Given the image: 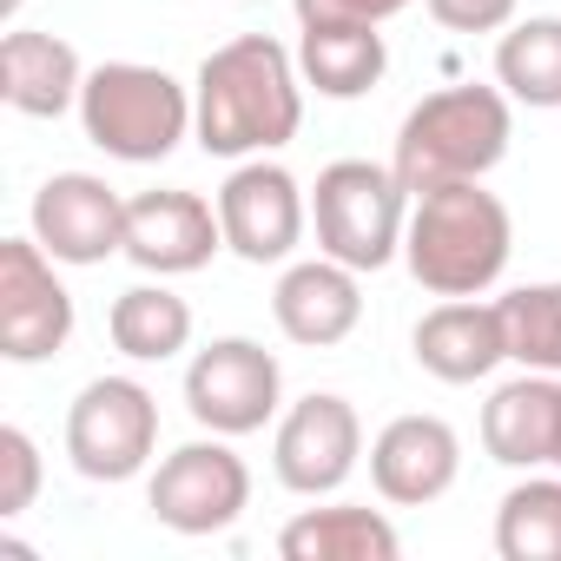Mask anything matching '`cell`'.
I'll list each match as a JSON object with an SVG mask.
<instances>
[{"label":"cell","instance_id":"1","mask_svg":"<svg viewBox=\"0 0 561 561\" xmlns=\"http://www.w3.org/2000/svg\"><path fill=\"white\" fill-rule=\"evenodd\" d=\"M305 126V73L271 34H238L198 67L192 133L211 159H244L298 139Z\"/></svg>","mask_w":561,"mask_h":561},{"label":"cell","instance_id":"2","mask_svg":"<svg viewBox=\"0 0 561 561\" xmlns=\"http://www.w3.org/2000/svg\"><path fill=\"white\" fill-rule=\"evenodd\" d=\"M515 225L482 179H456L436 192H416L410 231H403V264L430 298H482L508 271Z\"/></svg>","mask_w":561,"mask_h":561},{"label":"cell","instance_id":"3","mask_svg":"<svg viewBox=\"0 0 561 561\" xmlns=\"http://www.w3.org/2000/svg\"><path fill=\"white\" fill-rule=\"evenodd\" d=\"M515 139V119H508V93L495 87H443L430 93L423 106H410L403 133H397V179L403 192H436V185H456V179H482L502 165Z\"/></svg>","mask_w":561,"mask_h":561},{"label":"cell","instance_id":"4","mask_svg":"<svg viewBox=\"0 0 561 561\" xmlns=\"http://www.w3.org/2000/svg\"><path fill=\"white\" fill-rule=\"evenodd\" d=\"M80 126L106 159L126 165H159L172 159V146L192 133V93L165 73V67H139V60H106L87 73L80 87Z\"/></svg>","mask_w":561,"mask_h":561},{"label":"cell","instance_id":"5","mask_svg":"<svg viewBox=\"0 0 561 561\" xmlns=\"http://www.w3.org/2000/svg\"><path fill=\"white\" fill-rule=\"evenodd\" d=\"M311 225H318V251L351 264V271H383L403 251L410 231V192L397 179V165H370V159H337L318 172L311 192Z\"/></svg>","mask_w":561,"mask_h":561},{"label":"cell","instance_id":"6","mask_svg":"<svg viewBox=\"0 0 561 561\" xmlns=\"http://www.w3.org/2000/svg\"><path fill=\"white\" fill-rule=\"evenodd\" d=\"M159 449V403L133 377H93L67 410V456L87 482H133Z\"/></svg>","mask_w":561,"mask_h":561},{"label":"cell","instance_id":"7","mask_svg":"<svg viewBox=\"0 0 561 561\" xmlns=\"http://www.w3.org/2000/svg\"><path fill=\"white\" fill-rule=\"evenodd\" d=\"M277 390H285V370H277V357L264 344H251V337H211L185 364V410L211 436L264 430L277 416Z\"/></svg>","mask_w":561,"mask_h":561},{"label":"cell","instance_id":"8","mask_svg":"<svg viewBox=\"0 0 561 561\" xmlns=\"http://www.w3.org/2000/svg\"><path fill=\"white\" fill-rule=\"evenodd\" d=\"M73 337V298L41 238H0V357L47 364Z\"/></svg>","mask_w":561,"mask_h":561},{"label":"cell","instance_id":"9","mask_svg":"<svg viewBox=\"0 0 561 561\" xmlns=\"http://www.w3.org/2000/svg\"><path fill=\"white\" fill-rule=\"evenodd\" d=\"M152 515L172 528V535H218L244 515L251 502V469L244 456L225 449V436L211 443H185L172 449L159 469H152V489H146Z\"/></svg>","mask_w":561,"mask_h":561},{"label":"cell","instance_id":"10","mask_svg":"<svg viewBox=\"0 0 561 561\" xmlns=\"http://www.w3.org/2000/svg\"><path fill=\"white\" fill-rule=\"evenodd\" d=\"M357 456H364V423L331 390L298 397L285 410V423H277V443H271L277 482H285L291 495H337L351 482Z\"/></svg>","mask_w":561,"mask_h":561},{"label":"cell","instance_id":"11","mask_svg":"<svg viewBox=\"0 0 561 561\" xmlns=\"http://www.w3.org/2000/svg\"><path fill=\"white\" fill-rule=\"evenodd\" d=\"M218 225L225 251H238L244 264H285L305 238V185L285 165L251 159L218 185Z\"/></svg>","mask_w":561,"mask_h":561},{"label":"cell","instance_id":"12","mask_svg":"<svg viewBox=\"0 0 561 561\" xmlns=\"http://www.w3.org/2000/svg\"><path fill=\"white\" fill-rule=\"evenodd\" d=\"M34 238L54 264H106L126 251V198L93 172H54L34 192Z\"/></svg>","mask_w":561,"mask_h":561},{"label":"cell","instance_id":"13","mask_svg":"<svg viewBox=\"0 0 561 561\" xmlns=\"http://www.w3.org/2000/svg\"><path fill=\"white\" fill-rule=\"evenodd\" d=\"M225 244V225H218V205H205L198 192H139L126 198V257L139 271H159V277H185V271H205L211 251Z\"/></svg>","mask_w":561,"mask_h":561},{"label":"cell","instance_id":"14","mask_svg":"<svg viewBox=\"0 0 561 561\" xmlns=\"http://www.w3.org/2000/svg\"><path fill=\"white\" fill-rule=\"evenodd\" d=\"M456 469H462V443L443 416H397L370 443V482L397 508H423V502L449 495Z\"/></svg>","mask_w":561,"mask_h":561},{"label":"cell","instance_id":"15","mask_svg":"<svg viewBox=\"0 0 561 561\" xmlns=\"http://www.w3.org/2000/svg\"><path fill=\"white\" fill-rule=\"evenodd\" d=\"M271 318L277 331H285L291 344L305 351H331L357 331L364 318V291H357V271L337 264V257H305L291 264L285 277H277V291H271Z\"/></svg>","mask_w":561,"mask_h":561},{"label":"cell","instance_id":"16","mask_svg":"<svg viewBox=\"0 0 561 561\" xmlns=\"http://www.w3.org/2000/svg\"><path fill=\"white\" fill-rule=\"evenodd\" d=\"M416 364L436 383H482L495 364H508V324L502 305H476V298H443L423 324H416Z\"/></svg>","mask_w":561,"mask_h":561},{"label":"cell","instance_id":"17","mask_svg":"<svg viewBox=\"0 0 561 561\" xmlns=\"http://www.w3.org/2000/svg\"><path fill=\"white\" fill-rule=\"evenodd\" d=\"M554 430H561V377H548V370H528L482 403V449L502 469L554 462Z\"/></svg>","mask_w":561,"mask_h":561},{"label":"cell","instance_id":"18","mask_svg":"<svg viewBox=\"0 0 561 561\" xmlns=\"http://www.w3.org/2000/svg\"><path fill=\"white\" fill-rule=\"evenodd\" d=\"M87 67L60 34H34V27H8L0 41V100L27 119H60L67 106H80Z\"/></svg>","mask_w":561,"mask_h":561},{"label":"cell","instance_id":"19","mask_svg":"<svg viewBox=\"0 0 561 561\" xmlns=\"http://www.w3.org/2000/svg\"><path fill=\"white\" fill-rule=\"evenodd\" d=\"M390 67V47L370 21H305L298 34V73L324 100H364Z\"/></svg>","mask_w":561,"mask_h":561},{"label":"cell","instance_id":"20","mask_svg":"<svg viewBox=\"0 0 561 561\" xmlns=\"http://www.w3.org/2000/svg\"><path fill=\"white\" fill-rule=\"evenodd\" d=\"M277 554H285V561H397L403 535L377 508L331 502V508H305L298 522H285Z\"/></svg>","mask_w":561,"mask_h":561},{"label":"cell","instance_id":"21","mask_svg":"<svg viewBox=\"0 0 561 561\" xmlns=\"http://www.w3.org/2000/svg\"><path fill=\"white\" fill-rule=\"evenodd\" d=\"M106 331H113V351H126L133 364H165L192 344V305L165 285H133L113 298Z\"/></svg>","mask_w":561,"mask_h":561},{"label":"cell","instance_id":"22","mask_svg":"<svg viewBox=\"0 0 561 561\" xmlns=\"http://www.w3.org/2000/svg\"><path fill=\"white\" fill-rule=\"evenodd\" d=\"M495 80H502L508 100L554 113L561 106V21L554 14L515 21L502 34V47H495Z\"/></svg>","mask_w":561,"mask_h":561},{"label":"cell","instance_id":"23","mask_svg":"<svg viewBox=\"0 0 561 561\" xmlns=\"http://www.w3.org/2000/svg\"><path fill=\"white\" fill-rule=\"evenodd\" d=\"M502 561H561V476H528L495 508Z\"/></svg>","mask_w":561,"mask_h":561},{"label":"cell","instance_id":"24","mask_svg":"<svg viewBox=\"0 0 561 561\" xmlns=\"http://www.w3.org/2000/svg\"><path fill=\"white\" fill-rule=\"evenodd\" d=\"M495 305H502V324H508V364L561 377V277L554 285H522Z\"/></svg>","mask_w":561,"mask_h":561},{"label":"cell","instance_id":"25","mask_svg":"<svg viewBox=\"0 0 561 561\" xmlns=\"http://www.w3.org/2000/svg\"><path fill=\"white\" fill-rule=\"evenodd\" d=\"M34 495H41V449H34L27 430L8 423V430H0V522L27 515Z\"/></svg>","mask_w":561,"mask_h":561},{"label":"cell","instance_id":"26","mask_svg":"<svg viewBox=\"0 0 561 561\" xmlns=\"http://www.w3.org/2000/svg\"><path fill=\"white\" fill-rule=\"evenodd\" d=\"M430 14L449 34H495L515 21V0H430Z\"/></svg>","mask_w":561,"mask_h":561},{"label":"cell","instance_id":"27","mask_svg":"<svg viewBox=\"0 0 561 561\" xmlns=\"http://www.w3.org/2000/svg\"><path fill=\"white\" fill-rule=\"evenodd\" d=\"M403 8L410 0H298V27L305 21H370V27H383Z\"/></svg>","mask_w":561,"mask_h":561},{"label":"cell","instance_id":"28","mask_svg":"<svg viewBox=\"0 0 561 561\" xmlns=\"http://www.w3.org/2000/svg\"><path fill=\"white\" fill-rule=\"evenodd\" d=\"M0 14H8V21H14V14H21V0H0Z\"/></svg>","mask_w":561,"mask_h":561},{"label":"cell","instance_id":"29","mask_svg":"<svg viewBox=\"0 0 561 561\" xmlns=\"http://www.w3.org/2000/svg\"><path fill=\"white\" fill-rule=\"evenodd\" d=\"M554 469H561V430H554Z\"/></svg>","mask_w":561,"mask_h":561}]
</instances>
